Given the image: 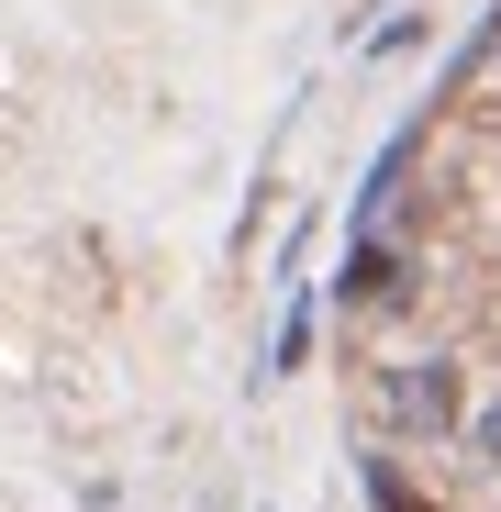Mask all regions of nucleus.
Instances as JSON below:
<instances>
[{
    "instance_id": "obj_1",
    "label": "nucleus",
    "mask_w": 501,
    "mask_h": 512,
    "mask_svg": "<svg viewBox=\"0 0 501 512\" xmlns=\"http://www.w3.org/2000/svg\"><path fill=\"white\" fill-rule=\"evenodd\" d=\"M379 423L390 435H457L468 423V390H457V368L446 357H401V368H379Z\"/></svg>"
},
{
    "instance_id": "obj_2",
    "label": "nucleus",
    "mask_w": 501,
    "mask_h": 512,
    "mask_svg": "<svg viewBox=\"0 0 501 512\" xmlns=\"http://www.w3.org/2000/svg\"><path fill=\"white\" fill-rule=\"evenodd\" d=\"M401 279H412V256H401L390 234H357V245H346V279H334V301L368 312V301H401Z\"/></svg>"
},
{
    "instance_id": "obj_3",
    "label": "nucleus",
    "mask_w": 501,
    "mask_h": 512,
    "mask_svg": "<svg viewBox=\"0 0 501 512\" xmlns=\"http://www.w3.org/2000/svg\"><path fill=\"white\" fill-rule=\"evenodd\" d=\"M357 490H368V512H435L424 490L401 479V457H357Z\"/></svg>"
},
{
    "instance_id": "obj_4",
    "label": "nucleus",
    "mask_w": 501,
    "mask_h": 512,
    "mask_svg": "<svg viewBox=\"0 0 501 512\" xmlns=\"http://www.w3.org/2000/svg\"><path fill=\"white\" fill-rule=\"evenodd\" d=\"M468 446H479V457H490V479H501V401H490V412L468 423Z\"/></svg>"
}]
</instances>
